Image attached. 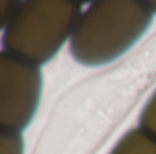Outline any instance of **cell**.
I'll return each mask as SVG.
<instances>
[{
	"instance_id": "cell-9",
	"label": "cell",
	"mask_w": 156,
	"mask_h": 154,
	"mask_svg": "<svg viewBox=\"0 0 156 154\" xmlns=\"http://www.w3.org/2000/svg\"><path fill=\"white\" fill-rule=\"evenodd\" d=\"M78 2H80L81 4H82V3H92L93 0H78Z\"/></svg>"
},
{
	"instance_id": "cell-5",
	"label": "cell",
	"mask_w": 156,
	"mask_h": 154,
	"mask_svg": "<svg viewBox=\"0 0 156 154\" xmlns=\"http://www.w3.org/2000/svg\"><path fill=\"white\" fill-rule=\"evenodd\" d=\"M23 138L19 132L0 130V154H23Z\"/></svg>"
},
{
	"instance_id": "cell-3",
	"label": "cell",
	"mask_w": 156,
	"mask_h": 154,
	"mask_svg": "<svg viewBox=\"0 0 156 154\" xmlns=\"http://www.w3.org/2000/svg\"><path fill=\"white\" fill-rule=\"evenodd\" d=\"M41 90L40 65L0 51V130L21 134L37 112Z\"/></svg>"
},
{
	"instance_id": "cell-2",
	"label": "cell",
	"mask_w": 156,
	"mask_h": 154,
	"mask_svg": "<svg viewBox=\"0 0 156 154\" xmlns=\"http://www.w3.org/2000/svg\"><path fill=\"white\" fill-rule=\"evenodd\" d=\"M78 0H23L4 29L2 45L36 65L54 59L81 16Z\"/></svg>"
},
{
	"instance_id": "cell-8",
	"label": "cell",
	"mask_w": 156,
	"mask_h": 154,
	"mask_svg": "<svg viewBox=\"0 0 156 154\" xmlns=\"http://www.w3.org/2000/svg\"><path fill=\"white\" fill-rule=\"evenodd\" d=\"M154 14H156V0H141Z\"/></svg>"
},
{
	"instance_id": "cell-6",
	"label": "cell",
	"mask_w": 156,
	"mask_h": 154,
	"mask_svg": "<svg viewBox=\"0 0 156 154\" xmlns=\"http://www.w3.org/2000/svg\"><path fill=\"white\" fill-rule=\"evenodd\" d=\"M140 128L156 138V90L140 115Z\"/></svg>"
},
{
	"instance_id": "cell-7",
	"label": "cell",
	"mask_w": 156,
	"mask_h": 154,
	"mask_svg": "<svg viewBox=\"0 0 156 154\" xmlns=\"http://www.w3.org/2000/svg\"><path fill=\"white\" fill-rule=\"evenodd\" d=\"M23 0H0V30L5 29Z\"/></svg>"
},
{
	"instance_id": "cell-4",
	"label": "cell",
	"mask_w": 156,
	"mask_h": 154,
	"mask_svg": "<svg viewBox=\"0 0 156 154\" xmlns=\"http://www.w3.org/2000/svg\"><path fill=\"white\" fill-rule=\"evenodd\" d=\"M110 154H156V138L143 128L130 130Z\"/></svg>"
},
{
	"instance_id": "cell-1",
	"label": "cell",
	"mask_w": 156,
	"mask_h": 154,
	"mask_svg": "<svg viewBox=\"0 0 156 154\" xmlns=\"http://www.w3.org/2000/svg\"><path fill=\"white\" fill-rule=\"evenodd\" d=\"M154 12L141 0H93L70 38V53L86 67L115 62L147 33Z\"/></svg>"
}]
</instances>
